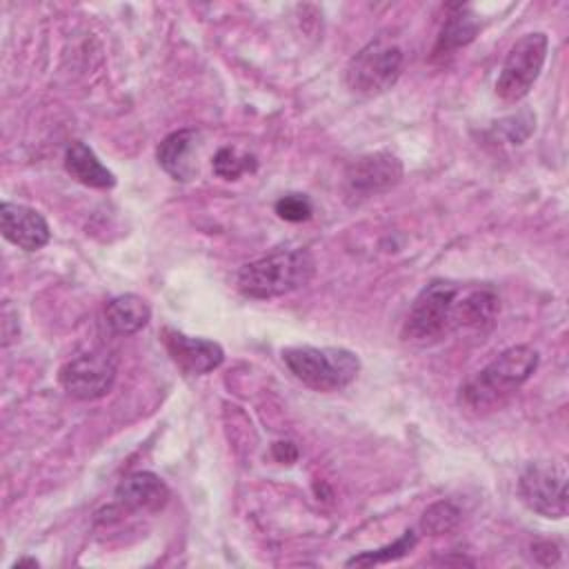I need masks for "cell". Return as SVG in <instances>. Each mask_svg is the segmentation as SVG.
<instances>
[{
  "instance_id": "cell-1",
  "label": "cell",
  "mask_w": 569,
  "mask_h": 569,
  "mask_svg": "<svg viewBox=\"0 0 569 569\" xmlns=\"http://www.w3.org/2000/svg\"><path fill=\"white\" fill-rule=\"evenodd\" d=\"M538 362L540 356L533 347H507L489 365H485L460 385L458 405L476 416L500 409L533 376Z\"/></svg>"
},
{
  "instance_id": "cell-2",
  "label": "cell",
  "mask_w": 569,
  "mask_h": 569,
  "mask_svg": "<svg viewBox=\"0 0 569 569\" xmlns=\"http://www.w3.org/2000/svg\"><path fill=\"white\" fill-rule=\"evenodd\" d=\"M316 269L307 249H278L240 267L238 291L253 300H271L305 287Z\"/></svg>"
},
{
  "instance_id": "cell-3",
  "label": "cell",
  "mask_w": 569,
  "mask_h": 569,
  "mask_svg": "<svg viewBox=\"0 0 569 569\" xmlns=\"http://www.w3.org/2000/svg\"><path fill=\"white\" fill-rule=\"evenodd\" d=\"M460 282L453 280H431L413 298L402 338L416 345H433L445 336L458 331V298Z\"/></svg>"
},
{
  "instance_id": "cell-4",
  "label": "cell",
  "mask_w": 569,
  "mask_h": 569,
  "mask_svg": "<svg viewBox=\"0 0 569 569\" xmlns=\"http://www.w3.org/2000/svg\"><path fill=\"white\" fill-rule=\"evenodd\" d=\"M282 362L293 378L313 391L345 389L360 371V358L345 347H287Z\"/></svg>"
},
{
  "instance_id": "cell-5",
  "label": "cell",
  "mask_w": 569,
  "mask_h": 569,
  "mask_svg": "<svg viewBox=\"0 0 569 569\" xmlns=\"http://www.w3.org/2000/svg\"><path fill=\"white\" fill-rule=\"evenodd\" d=\"M402 62L405 53L396 42L387 38H376L349 60L345 71L347 87L360 96L385 93L398 82L402 73Z\"/></svg>"
},
{
  "instance_id": "cell-6",
  "label": "cell",
  "mask_w": 569,
  "mask_h": 569,
  "mask_svg": "<svg viewBox=\"0 0 569 569\" xmlns=\"http://www.w3.org/2000/svg\"><path fill=\"white\" fill-rule=\"evenodd\" d=\"M547 51L549 38L542 31L525 33L511 44L496 80V93L500 100L518 102L533 89L547 60Z\"/></svg>"
},
{
  "instance_id": "cell-7",
  "label": "cell",
  "mask_w": 569,
  "mask_h": 569,
  "mask_svg": "<svg viewBox=\"0 0 569 569\" xmlns=\"http://www.w3.org/2000/svg\"><path fill=\"white\" fill-rule=\"evenodd\" d=\"M518 496L527 509L542 518L567 516V473L558 462L536 460L518 478Z\"/></svg>"
},
{
  "instance_id": "cell-8",
  "label": "cell",
  "mask_w": 569,
  "mask_h": 569,
  "mask_svg": "<svg viewBox=\"0 0 569 569\" xmlns=\"http://www.w3.org/2000/svg\"><path fill=\"white\" fill-rule=\"evenodd\" d=\"M118 360L107 349H91L67 360L58 371L60 387L78 400H98L116 382Z\"/></svg>"
},
{
  "instance_id": "cell-9",
  "label": "cell",
  "mask_w": 569,
  "mask_h": 569,
  "mask_svg": "<svg viewBox=\"0 0 569 569\" xmlns=\"http://www.w3.org/2000/svg\"><path fill=\"white\" fill-rule=\"evenodd\" d=\"M402 178V162L391 151H373L351 160L345 169V187L353 198H369L389 191Z\"/></svg>"
},
{
  "instance_id": "cell-10",
  "label": "cell",
  "mask_w": 569,
  "mask_h": 569,
  "mask_svg": "<svg viewBox=\"0 0 569 569\" xmlns=\"http://www.w3.org/2000/svg\"><path fill=\"white\" fill-rule=\"evenodd\" d=\"M162 345L178 369L187 376H204L218 369L224 360V351L218 342L207 338H191L178 329H162Z\"/></svg>"
},
{
  "instance_id": "cell-11",
  "label": "cell",
  "mask_w": 569,
  "mask_h": 569,
  "mask_svg": "<svg viewBox=\"0 0 569 569\" xmlns=\"http://www.w3.org/2000/svg\"><path fill=\"white\" fill-rule=\"evenodd\" d=\"M0 229L11 244L24 251H38L51 238L49 224L42 213L18 202L0 204Z\"/></svg>"
},
{
  "instance_id": "cell-12",
  "label": "cell",
  "mask_w": 569,
  "mask_h": 569,
  "mask_svg": "<svg viewBox=\"0 0 569 569\" xmlns=\"http://www.w3.org/2000/svg\"><path fill=\"white\" fill-rule=\"evenodd\" d=\"M169 487L164 480L151 471H136L120 480L116 487V507L120 511H142V513H156L169 502Z\"/></svg>"
},
{
  "instance_id": "cell-13",
  "label": "cell",
  "mask_w": 569,
  "mask_h": 569,
  "mask_svg": "<svg viewBox=\"0 0 569 569\" xmlns=\"http://www.w3.org/2000/svg\"><path fill=\"white\" fill-rule=\"evenodd\" d=\"M198 131L180 129L169 133L156 149L158 164L178 182H191L198 176Z\"/></svg>"
},
{
  "instance_id": "cell-14",
  "label": "cell",
  "mask_w": 569,
  "mask_h": 569,
  "mask_svg": "<svg viewBox=\"0 0 569 569\" xmlns=\"http://www.w3.org/2000/svg\"><path fill=\"white\" fill-rule=\"evenodd\" d=\"M500 298L489 284H462L458 298V331L487 333L498 318Z\"/></svg>"
},
{
  "instance_id": "cell-15",
  "label": "cell",
  "mask_w": 569,
  "mask_h": 569,
  "mask_svg": "<svg viewBox=\"0 0 569 569\" xmlns=\"http://www.w3.org/2000/svg\"><path fill=\"white\" fill-rule=\"evenodd\" d=\"M64 169L73 180L91 189H111L116 184V176L98 160L93 149L84 142H71L67 147Z\"/></svg>"
},
{
  "instance_id": "cell-16",
  "label": "cell",
  "mask_w": 569,
  "mask_h": 569,
  "mask_svg": "<svg viewBox=\"0 0 569 569\" xmlns=\"http://www.w3.org/2000/svg\"><path fill=\"white\" fill-rule=\"evenodd\" d=\"M107 327L118 336L138 333L151 320V309L144 298L136 293H122L107 302L104 307Z\"/></svg>"
},
{
  "instance_id": "cell-17",
  "label": "cell",
  "mask_w": 569,
  "mask_h": 569,
  "mask_svg": "<svg viewBox=\"0 0 569 569\" xmlns=\"http://www.w3.org/2000/svg\"><path fill=\"white\" fill-rule=\"evenodd\" d=\"M478 29H480V24H478L476 13H471L467 7H456L447 16V20H445V24L440 29L438 42L433 47V58L449 56L456 49L467 47L476 38Z\"/></svg>"
},
{
  "instance_id": "cell-18",
  "label": "cell",
  "mask_w": 569,
  "mask_h": 569,
  "mask_svg": "<svg viewBox=\"0 0 569 569\" xmlns=\"http://www.w3.org/2000/svg\"><path fill=\"white\" fill-rule=\"evenodd\" d=\"M418 538L411 529H407L405 533H400V538H396L393 542L385 545V547H378V549H371V551H362L353 558H349L345 565L347 567H371V565H382V562H391V560H398L402 556H407L413 547H416Z\"/></svg>"
},
{
  "instance_id": "cell-19",
  "label": "cell",
  "mask_w": 569,
  "mask_h": 569,
  "mask_svg": "<svg viewBox=\"0 0 569 569\" xmlns=\"http://www.w3.org/2000/svg\"><path fill=\"white\" fill-rule=\"evenodd\" d=\"M460 522V509L449 500H438L429 505L420 518V527L429 536H442L458 527Z\"/></svg>"
},
{
  "instance_id": "cell-20",
  "label": "cell",
  "mask_w": 569,
  "mask_h": 569,
  "mask_svg": "<svg viewBox=\"0 0 569 569\" xmlns=\"http://www.w3.org/2000/svg\"><path fill=\"white\" fill-rule=\"evenodd\" d=\"M256 169V158L247 153H238L233 147H222L213 156V173L224 180H236L247 171Z\"/></svg>"
},
{
  "instance_id": "cell-21",
  "label": "cell",
  "mask_w": 569,
  "mask_h": 569,
  "mask_svg": "<svg viewBox=\"0 0 569 569\" xmlns=\"http://www.w3.org/2000/svg\"><path fill=\"white\" fill-rule=\"evenodd\" d=\"M276 213L287 222H302L309 220L313 213V207L307 196L300 193H287L276 202Z\"/></svg>"
},
{
  "instance_id": "cell-22",
  "label": "cell",
  "mask_w": 569,
  "mask_h": 569,
  "mask_svg": "<svg viewBox=\"0 0 569 569\" xmlns=\"http://www.w3.org/2000/svg\"><path fill=\"white\" fill-rule=\"evenodd\" d=\"M533 122H536V116L531 111H520L516 116H509V118L500 120V129L507 133L509 142L520 144L533 131Z\"/></svg>"
},
{
  "instance_id": "cell-23",
  "label": "cell",
  "mask_w": 569,
  "mask_h": 569,
  "mask_svg": "<svg viewBox=\"0 0 569 569\" xmlns=\"http://www.w3.org/2000/svg\"><path fill=\"white\" fill-rule=\"evenodd\" d=\"M271 453H273V458H276L278 462H282V465H291V462L298 460V447H296L291 440H280V442H276L273 449H271Z\"/></svg>"
},
{
  "instance_id": "cell-24",
  "label": "cell",
  "mask_w": 569,
  "mask_h": 569,
  "mask_svg": "<svg viewBox=\"0 0 569 569\" xmlns=\"http://www.w3.org/2000/svg\"><path fill=\"white\" fill-rule=\"evenodd\" d=\"M13 567H16V569H18V567H33V569H36V567H38V560H33V558H20V560L13 562Z\"/></svg>"
}]
</instances>
